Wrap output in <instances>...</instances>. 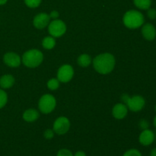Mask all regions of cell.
<instances>
[{
	"label": "cell",
	"instance_id": "4fadbf2b",
	"mask_svg": "<svg viewBox=\"0 0 156 156\" xmlns=\"http://www.w3.org/2000/svg\"><path fill=\"white\" fill-rule=\"evenodd\" d=\"M128 113V108L125 104L118 103L116 105H114L112 109V114L114 117L118 120H122L125 118L126 116L127 115Z\"/></svg>",
	"mask_w": 156,
	"mask_h": 156
},
{
	"label": "cell",
	"instance_id": "9a60e30c",
	"mask_svg": "<svg viewBox=\"0 0 156 156\" xmlns=\"http://www.w3.org/2000/svg\"><path fill=\"white\" fill-rule=\"evenodd\" d=\"M15 84V78L12 75H4L0 78V87L4 89L10 88Z\"/></svg>",
	"mask_w": 156,
	"mask_h": 156
},
{
	"label": "cell",
	"instance_id": "44dd1931",
	"mask_svg": "<svg viewBox=\"0 0 156 156\" xmlns=\"http://www.w3.org/2000/svg\"><path fill=\"white\" fill-rule=\"evenodd\" d=\"M42 0H24L26 5L29 8H37L41 5Z\"/></svg>",
	"mask_w": 156,
	"mask_h": 156
},
{
	"label": "cell",
	"instance_id": "4dcf8cb0",
	"mask_svg": "<svg viewBox=\"0 0 156 156\" xmlns=\"http://www.w3.org/2000/svg\"><path fill=\"white\" fill-rule=\"evenodd\" d=\"M153 124H154V126H155L156 127V116L155 117H154V120H153Z\"/></svg>",
	"mask_w": 156,
	"mask_h": 156
},
{
	"label": "cell",
	"instance_id": "d6986e66",
	"mask_svg": "<svg viewBox=\"0 0 156 156\" xmlns=\"http://www.w3.org/2000/svg\"><path fill=\"white\" fill-rule=\"evenodd\" d=\"M59 82L57 79H51L47 82V87L51 91H54L59 87Z\"/></svg>",
	"mask_w": 156,
	"mask_h": 156
},
{
	"label": "cell",
	"instance_id": "7402d4cb",
	"mask_svg": "<svg viewBox=\"0 0 156 156\" xmlns=\"http://www.w3.org/2000/svg\"><path fill=\"white\" fill-rule=\"evenodd\" d=\"M123 156H142V154L138 149H131L125 152Z\"/></svg>",
	"mask_w": 156,
	"mask_h": 156
},
{
	"label": "cell",
	"instance_id": "8992f818",
	"mask_svg": "<svg viewBox=\"0 0 156 156\" xmlns=\"http://www.w3.org/2000/svg\"><path fill=\"white\" fill-rule=\"evenodd\" d=\"M48 30L52 37H59L66 31V25L62 20L55 19L49 24Z\"/></svg>",
	"mask_w": 156,
	"mask_h": 156
},
{
	"label": "cell",
	"instance_id": "d4e9b609",
	"mask_svg": "<svg viewBox=\"0 0 156 156\" xmlns=\"http://www.w3.org/2000/svg\"><path fill=\"white\" fill-rule=\"evenodd\" d=\"M147 16L151 20L156 19V9L149 8L147 10Z\"/></svg>",
	"mask_w": 156,
	"mask_h": 156
},
{
	"label": "cell",
	"instance_id": "cb8c5ba5",
	"mask_svg": "<svg viewBox=\"0 0 156 156\" xmlns=\"http://www.w3.org/2000/svg\"><path fill=\"white\" fill-rule=\"evenodd\" d=\"M54 131L53 129H47L44 131V138L47 139V140H51V139L53 138L54 136Z\"/></svg>",
	"mask_w": 156,
	"mask_h": 156
},
{
	"label": "cell",
	"instance_id": "2e32d148",
	"mask_svg": "<svg viewBox=\"0 0 156 156\" xmlns=\"http://www.w3.org/2000/svg\"><path fill=\"white\" fill-rule=\"evenodd\" d=\"M42 46L46 50H52L56 46V40L53 37H46L42 41Z\"/></svg>",
	"mask_w": 156,
	"mask_h": 156
},
{
	"label": "cell",
	"instance_id": "484cf974",
	"mask_svg": "<svg viewBox=\"0 0 156 156\" xmlns=\"http://www.w3.org/2000/svg\"><path fill=\"white\" fill-rule=\"evenodd\" d=\"M139 126H140V127L143 130H144V129H149V122L147 121V120L143 119V120H140V123H139Z\"/></svg>",
	"mask_w": 156,
	"mask_h": 156
},
{
	"label": "cell",
	"instance_id": "30bf717a",
	"mask_svg": "<svg viewBox=\"0 0 156 156\" xmlns=\"http://www.w3.org/2000/svg\"><path fill=\"white\" fill-rule=\"evenodd\" d=\"M50 22V15L47 13H40L34 18L33 24L37 29H44Z\"/></svg>",
	"mask_w": 156,
	"mask_h": 156
},
{
	"label": "cell",
	"instance_id": "277c9868",
	"mask_svg": "<svg viewBox=\"0 0 156 156\" xmlns=\"http://www.w3.org/2000/svg\"><path fill=\"white\" fill-rule=\"evenodd\" d=\"M121 98L128 109L133 112L140 111L143 109L146 105V101L141 95H134L133 97H129L128 94H123Z\"/></svg>",
	"mask_w": 156,
	"mask_h": 156
},
{
	"label": "cell",
	"instance_id": "4316f807",
	"mask_svg": "<svg viewBox=\"0 0 156 156\" xmlns=\"http://www.w3.org/2000/svg\"><path fill=\"white\" fill-rule=\"evenodd\" d=\"M49 15H50V18H53V20H55V19H57V18H59V13L57 12V11L54 10V11H52Z\"/></svg>",
	"mask_w": 156,
	"mask_h": 156
},
{
	"label": "cell",
	"instance_id": "ba28073f",
	"mask_svg": "<svg viewBox=\"0 0 156 156\" xmlns=\"http://www.w3.org/2000/svg\"><path fill=\"white\" fill-rule=\"evenodd\" d=\"M74 76V69L69 64L62 65L58 69L57 79L60 82H69Z\"/></svg>",
	"mask_w": 156,
	"mask_h": 156
},
{
	"label": "cell",
	"instance_id": "1f68e13d",
	"mask_svg": "<svg viewBox=\"0 0 156 156\" xmlns=\"http://www.w3.org/2000/svg\"><path fill=\"white\" fill-rule=\"evenodd\" d=\"M155 111H156V105H155Z\"/></svg>",
	"mask_w": 156,
	"mask_h": 156
},
{
	"label": "cell",
	"instance_id": "7a4b0ae2",
	"mask_svg": "<svg viewBox=\"0 0 156 156\" xmlns=\"http://www.w3.org/2000/svg\"><path fill=\"white\" fill-rule=\"evenodd\" d=\"M124 25L129 29H136L144 24V15L136 10H129L124 14L123 18Z\"/></svg>",
	"mask_w": 156,
	"mask_h": 156
},
{
	"label": "cell",
	"instance_id": "8fae6325",
	"mask_svg": "<svg viewBox=\"0 0 156 156\" xmlns=\"http://www.w3.org/2000/svg\"><path fill=\"white\" fill-rule=\"evenodd\" d=\"M155 139V135L153 131L149 129H146L142 131L140 137H139V141H140V144L143 145V146H148L153 143Z\"/></svg>",
	"mask_w": 156,
	"mask_h": 156
},
{
	"label": "cell",
	"instance_id": "603a6c76",
	"mask_svg": "<svg viewBox=\"0 0 156 156\" xmlns=\"http://www.w3.org/2000/svg\"><path fill=\"white\" fill-rule=\"evenodd\" d=\"M56 156H73V154L69 149H62L58 151Z\"/></svg>",
	"mask_w": 156,
	"mask_h": 156
},
{
	"label": "cell",
	"instance_id": "ac0fdd59",
	"mask_svg": "<svg viewBox=\"0 0 156 156\" xmlns=\"http://www.w3.org/2000/svg\"><path fill=\"white\" fill-rule=\"evenodd\" d=\"M134 5L141 10H148L151 7L152 0H133Z\"/></svg>",
	"mask_w": 156,
	"mask_h": 156
},
{
	"label": "cell",
	"instance_id": "3957f363",
	"mask_svg": "<svg viewBox=\"0 0 156 156\" xmlns=\"http://www.w3.org/2000/svg\"><path fill=\"white\" fill-rule=\"evenodd\" d=\"M44 55L39 50L33 49L26 51L23 54L21 61L25 66L28 68H36L42 63Z\"/></svg>",
	"mask_w": 156,
	"mask_h": 156
},
{
	"label": "cell",
	"instance_id": "7c38bea8",
	"mask_svg": "<svg viewBox=\"0 0 156 156\" xmlns=\"http://www.w3.org/2000/svg\"><path fill=\"white\" fill-rule=\"evenodd\" d=\"M142 35L146 41H154L156 37V28L153 24L146 23L142 27Z\"/></svg>",
	"mask_w": 156,
	"mask_h": 156
},
{
	"label": "cell",
	"instance_id": "52a82bcc",
	"mask_svg": "<svg viewBox=\"0 0 156 156\" xmlns=\"http://www.w3.org/2000/svg\"><path fill=\"white\" fill-rule=\"evenodd\" d=\"M70 128V121L67 117H58L53 123V131L58 135H63L69 131Z\"/></svg>",
	"mask_w": 156,
	"mask_h": 156
},
{
	"label": "cell",
	"instance_id": "f546056e",
	"mask_svg": "<svg viewBox=\"0 0 156 156\" xmlns=\"http://www.w3.org/2000/svg\"><path fill=\"white\" fill-rule=\"evenodd\" d=\"M8 2V0H0V5H3Z\"/></svg>",
	"mask_w": 156,
	"mask_h": 156
},
{
	"label": "cell",
	"instance_id": "6da1fadb",
	"mask_svg": "<svg viewBox=\"0 0 156 156\" xmlns=\"http://www.w3.org/2000/svg\"><path fill=\"white\" fill-rule=\"evenodd\" d=\"M115 63V57L109 53L99 54L93 59V66L94 69L102 75L111 73L114 69Z\"/></svg>",
	"mask_w": 156,
	"mask_h": 156
},
{
	"label": "cell",
	"instance_id": "5bb4252c",
	"mask_svg": "<svg viewBox=\"0 0 156 156\" xmlns=\"http://www.w3.org/2000/svg\"><path fill=\"white\" fill-rule=\"evenodd\" d=\"M40 114L37 110L35 109H28L25 111L23 114V119L26 122H34L39 118Z\"/></svg>",
	"mask_w": 156,
	"mask_h": 156
},
{
	"label": "cell",
	"instance_id": "ffe728a7",
	"mask_svg": "<svg viewBox=\"0 0 156 156\" xmlns=\"http://www.w3.org/2000/svg\"><path fill=\"white\" fill-rule=\"evenodd\" d=\"M8 101V95L4 90L0 88V109L5 107Z\"/></svg>",
	"mask_w": 156,
	"mask_h": 156
},
{
	"label": "cell",
	"instance_id": "f1b7e54d",
	"mask_svg": "<svg viewBox=\"0 0 156 156\" xmlns=\"http://www.w3.org/2000/svg\"><path fill=\"white\" fill-rule=\"evenodd\" d=\"M150 156H156V148H154L151 150Z\"/></svg>",
	"mask_w": 156,
	"mask_h": 156
},
{
	"label": "cell",
	"instance_id": "83f0119b",
	"mask_svg": "<svg viewBox=\"0 0 156 156\" xmlns=\"http://www.w3.org/2000/svg\"><path fill=\"white\" fill-rule=\"evenodd\" d=\"M73 156H86V154L82 151H78L75 153V155H73Z\"/></svg>",
	"mask_w": 156,
	"mask_h": 156
},
{
	"label": "cell",
	"instance_id": "5b68a950",
	"mask_svg": "<svg viewBox=\"0 0 156 156\" xmlns=\"http://www.w3.org/2000/svg\"><path fill=\"white\" fill-rule=\"evenodd\" d=\"M56 105V98L50 94H44L40 98L38 107L43 114H50L55 109Z\"/></svg>",
	"mask_w": 156,
	"mask_h": 156
},
{
	"label": "cell",
	"instance_id": "e0dca14e",
	"mask_svg": "<svg viewBox=\"0 0 156 156\" xmlns=\"http://www.w3.org/2000/svg\"><path fill=\"white\" fill-rule=\"evenodd\" d=\"M77 62L81 67H88L91 62V57L88 54L83 53L79 56Z\"/></svg>",
	"mask_w": 156,
	"mask_h": 156
},
{
	"label": "cell",
	"instance_id": "9c48e42d",
	"mask_svg": "<svg viewBox=\"0 0 156 156\" xmlns=\"http://www.w3.org/2000/svg\"><path fill=\"white\" fill-rule=\"evenodd\" d=\"M5 64L12 68L18 67L21 63V59L19 55L14 52H8L3 56Z\"/></svg>",
	"mask_w": 156,
	"mask_h": 156
}]
</instances>
